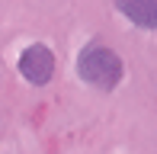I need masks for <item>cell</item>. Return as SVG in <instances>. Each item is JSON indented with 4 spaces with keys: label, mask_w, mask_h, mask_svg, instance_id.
<instances>
[{
    "label": "cell",
    "mask_w": 157,
    "mask_h": 154,
    "mask_svg": "<svg viewBox=\"0 0 157 154\" xmlns=\"http://www.w3.org/2000/svg\"><path fill=\"white\" fill-rule=\"evenodd\" d=\"M77 74L99 90H116L122 80V61L106 45H87L77 55Z\"/></svg>",
    "instance_id": "obj_1"
},
{
    "label": "cell",
    "mask_w": 157,
    "mask_h": 154,
    "mask_svg": "<svg viewBox=\"0 0 157 154\" xmlns=\"http://www.w3.org/2000/svg\"><path fill=\"white\" fill-rule=\"evenodd\" d=\"M19 74H23L29 83H35V87L48 83L52 74H55V55H52V48L42 45V42L26 45L23 55H19Z\"/></svg>",
    "instance_id": "obj_2"
},
{
    "label": "cell",
    "mask_w": 157,
    "mask_h": 154,
    "mask_svg": "<svg viewBox=\"0 0 157 154\" xmlns=\"http://www.w3.org/2000/svg\"><path fill=\"white\" fill-rule=\"evenodd\" d=\"M119 10L135 26H144V29L157 26V0H119Z\"/></svg>",
    "instance_id": "obj_3"
}]
</instances>
